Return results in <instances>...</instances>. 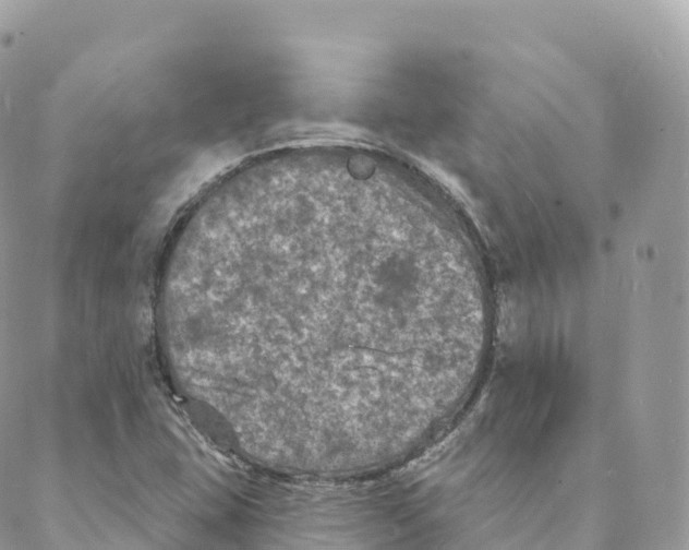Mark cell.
I'll use <instances>...</instances> for the list:
<instances>
[{
	"instance_id": "obj_1",
	"label": "cell",
	"mask_w": 689,
	"mask_h": 550,
	"mask_svg": "<svg viewBox=\"0 0 689 550\" xmlns=\"http://www.w3.org/2000/svg\"><path fill=\"white\" fill-rule=\"evenodd\" d=\"M237 287L250 387L267 420L348 442L430 418L455 359L459 277L418 226L313 206L265 220Z\"/></svg>"
}]
</instances>
